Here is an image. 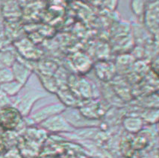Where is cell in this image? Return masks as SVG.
I'll return each instance as SVG.
<instances>
[{"label": "cell", "instance_id": "obj_10", "mask_svg": "<svg viewBox=\"0 0 159 158\" xmlns=\"http://www.w3.org/2000/svg\"><path fill=\"white\" fill-rule=\"evenodd\" d=\"M24 86L23 84H20L19 82L16 81L15 80L13 81L8 82V83L1 84L0 85V90L5 93L9 98H13L17 95Z\"/></svg>", "mask_w": 159, "mask_h": 158}, {"label": "cell", "instance_id": "obj_11", "mask_svg": "<svg viewBox=\"0 0 159 158\" xmlns=\"http://www.w3.org/2000/svg\"><path fill=\"white\" fill-rule=\"evenodd\" d=\"M123 125L127 131L130 133H137L141 130L143 127V121L138 117H129L124 119Z\"/></svg>", "mask_w": 159, "mask_h": 158}, {"label": "cell", "instance_id": "obj_1", "mask_svg": "<svg viewBox=\"0 0 159 158\" xmlns=\"http://www.w3.org/2000/svg\"><path fill=\"white\" fill-rule=\"evenodd\" d=\"M23 118L15 107L8 106L0 109V126L5 130L16 129L22 123Z\"/></svg>", "mask_w": 159, "mask_h": 158}, {"label": "cell", "instance_id": "obj_6", "mask_svg": "<svg viewBox=\"0 0 159 158\" xmlns=\"http://www.w3.org/2000/svg\"><path fill=\"white\" fill-rule=\"evenodd\" d=\"M14 46H15L17 53H19L20 56L23 57V59L33 60H36V58L39 56L37 48L34 47L33 43H31L27 38L18 40L14 43Z\"/></svg>", "mask_w": 159, "mask_h": 158}, {"label": "cell", "instance_id": "obj_14", "mask_svg": "<svg viewBox=\"0 0 159 158\" xmlns=\"http://www.w3.org/2000/svg\"><path fill=\"white\" fill-rule=\"evenodd\" d=\"M132 9L136 15H140L145 12V7H144V2H132Z\"/></svg>", "mask_w": 159, "mask_h": 158}, {"label": "cell", "instance_id": "obj_2", "mask_svg": "<svg viewBox=\"0 0 159 158\" xmlns=\"http://www.w3.org/2000/svg\"><path fill=\"white\" fill-rule=\"evenodd\" d=\"M62 115L75 130L93 128L97 125V120L86 118L79 110L74 108H70L69 109L66 108L65 111L62 113Z\"/></svg>", "mask_w": 159, "mask_h": 158}, {"label": "cell", "instance_id": "obj_9", "mask_svg": "<svg viewBox=\"0 0 159 158\" xmlns=\"http://www.w3.org/2000/svg\"><path fill=\"white\" fill-rule=\"evenodd\" d=\"M17 60V55L14 51V49H11L10 47L0 50V64L4 67L11 68Z\"/></svg>", "mask_w": 159, "mask_h": 158}, {"label": "cell", "instance_id": "obj_7", "mask_svg": "<svg viewBox=\"0 0 159 158\" xmlns=\"http://www.w3.org/2000/svg\"><path fill=\"white\" fill-rule=\"evenodd\" d=\"M14 80L24 86L31 74V69L24 62L18 59L11 67Z\"/></svg>", "mask_w": 159, "mask_h": 158}, {"label": "cell", "instance_id": "obj_16", "mask_svg": "<svg viewBox=\"0 0 159 158\" xmlns=\"http://www.w3.org/2000/svg\"><path fill=\"white\" fill-rule=\"evenodd\" d=\"M3 31H4V27H3V25H2L1 21H0V34H1Z\"/></svg>", "mask_w": 159, "mask_h": 158}, {"label": "cell", "instance_id": "obj_17", "mask_svg": "<svg viewBox=\"0 0 159 158\" xmlns=\"http://www.w3.org/2000/svg\"><path fill=\"white\" fill-rule=\"evenodd\" d=\"M1 67H2V64H0V68H1Z\"/></svg>", "mask_w": 159, "mask_h": 158}, {"label": "cell", "instance_id": "obj_8", "mask_svg": "<svg viewBox=\"0 0 159 158\" xmlns=\"http://www.w3.org/2000/svg\"><path fill=\"white\" fill-rule=\"evenodd\" d=\"M21 8L16 2H8L2 5V14L8 23H16L21 16Z\"/></svg>", "mask_w": 159, "mask_h": 158}, {"label": "cell", "instance_id": "obj_3", "mask_svg": "<svg viewBox=\"0 0 159 158\" xmlns=\"http://www.w3.org/2000/svg\"><path fill=\"white\" fill-rule=\"evenodd\" d=\"M40 126L47 131L52 133H71L75 130L61 114H58L47 119L40 124Z\"/></svg>", "mask_w": 159, "mask_h": 158}, {"label": "cell", "instance_id": "obj_12", "mask_svg": "<svg viewBox=\"0 0 159 158\" xmlns=\"http://www.w3.org/2000/svg\"><path fill=\"white\" fill-rule=\"evenodd\" d=\"M59 98L62 101V104L64 106L66 104L70 107H73L74 104L75 103V98L73 93L70 91V90H59Z\"/></svg>", "mask_w": 159, "mask_h": 158}, {"label": "cell", "instance_id": "obj_15", "mask_svg": "<svg viewBox=\"0 0 159 158\" xmlns=\"http://www.w3.org/2000/svg\"><path fill=\"white\" fill-rule=\"evenodd\" d=\"M11 98H9L5 93H3L0 90V109L5 107H8V106H11Z\"/></svg>", "mask_w": 159, "mask_h": 158}, {"label": "cell", "instance_id": "obj_4", "mask_svg": "<svg viewBox=\"0 0 159 158\" xmlns=\"http://www.w3.org/2000/svg\"><path fill=\"white\" fill-rule=\"evenodd\" d=\"M44 94L42 92L38 90H29L19 98V102L16 105V108L21 113L23 117H28L30 116L33 105L38 99L43 98Z\"/></svg>", "mask_w": 159, "mask_h": 158}, {"label": "cell", "instance_id": "obj_13", "mask_svg": "<svg viewBox=\"0 0 159 158\" xmlns=\"http://www.w3.org/2000/svg\"><path fill=\"white\" fill-rule=\"evenodd\" d=\"M13 81H14V77L11 68L4 67L0 68V85Z\"/></svg>", "mask_w": 159, "mask_h": 158}, {"label": "cell", "instance_id": "obj_5", "mask_svg": "<svg viewBox=\"0 0 159 158\" xmlns=\"http://www.w3.org/2000/svg\"><path fill=\"white\" fill-rule=\"evenodd\" d=\"M66 108V106H64L63 104H51V105L47 106L39 110L29 116L30 117V120L34 124L40 125L54 116L61 114L63 112L65 111Z\"/></svg>", "mask_w": 159, "mask_h": 158}]
</instances>
